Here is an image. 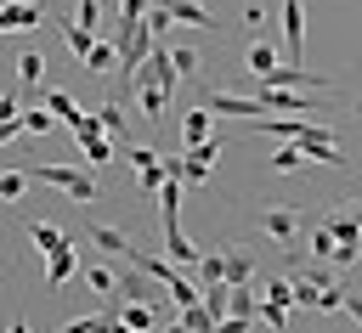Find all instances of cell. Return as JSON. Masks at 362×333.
<instances>
[{"mask_svg":"<svg viewBox=\"0 0 362 333\" xmlns=\"http://www.w3.org/2000/svg\"><path fill=\"white\" fill-rule=\"evenodd\" d=\"M79 277H85L96 293H119V271H107V265H85Z\"/></svg>","mask_w":362,"mask_h":333,"instance_id":"29","label":"cell"},{"mask_svg":"<svg viewBox=\"0 0 362 333\" xmlns=\"http://www.w3.org/2000/svg\"><path fill=\"white\" fill-rule=\"evenodd\" d=\"M175 322H181L187 333H215V327H221V316H215L209 305H187V310H175Z\"/></svg>","mask_w":362,"mask_h":333,"instance_id":"15","label":"cell"},{"mask_svg":"<svg viewBox=\"0 0 362 333\" xmlns=\"http://www.w3.org/2000/svg\"><path fill=\"white\" fill-rule=\"evenodd\" d=\"M28 243H34L40 254H57V248H62L68 237H62V231H57L51 220H28Z\"/></svg>","mask_w":362,"mask_h":333,"instance_id":"18","label":"cell"},{"mask_svg":"<svg viewBox=\"0 0 362 333\" xmlns=\"http://www.w3.org/2000/svg\"><path fill=\"white\" fill-rule=\"evenodd\" d=\"M170 23H175V17H170V6H164V0H153V11H147V28H153V34H164Z\"/></svg>","mask_w":362,"mask_h":333,"instance_id":"35","label":"cell"},{"mask_svg":"<svg viewBox=\"0 0 362 333\" xmlns=\"http://www.w3.org/2000/svg\"><path fill=\"white\" fill-rule=\"evenodd\" d=\"M221 282H226V288L255 282V254H249V248H226V254H221Z\"/></svg>","mask_w":362,"mask_h":333,"instance_id":"9","label":"cell"},{"mask_svg":"<svg viewBox=\"0 0 362 333\" xmlns=\"http://www.w3.org/2000/svg\"><path fill=\"white\" fill-rule=\"evenodd\" d=\"M74 271H79V260H74V248H68V243H62L57 254H45V282H51V288H62Z\"/></svg>","mask_w":362,"mask_h":333,"instance_id":"13","label":"cell"},{"mask_svg":"<svg viewBox=\"0 0 362 333\" xmlns=\"http://www.w3.org/2000/svg\"><path fill=\"white\" fill-rule=\"evenodd\" d=\"M300 226H305V214H300V209H288V203H272V209H266V237H272V243H283V248H288V243L300 237Z\"/></svg>","mask_w":362,"mask_h":333,"instance_id":"5","label":"cell"},{"mask_svg":"<svg viewBox=\"0 0 362 333\" xmlns=\"http://www.w3.org/2000/svg\"><path fill=\"white\" fill-rule=\"evenodd\" d=\"M322 220L334 226L339 243H356V248H362V214H356V209H339V214H322Z\"/></svg>","mask_w":362,"mask_h":333,"instance_id":"14","label":"cell"},{"mask_svg":"<svg viewBox=\"0 0 362 333\" xmlns=\"http://www.w3.org/2000/svg\"><path fill=\"white\" fill-rule=\"evenodd\" d=\"M62 40H68L74 62L85 68V62H90V51H96V28H85V23H62Z\"/></svg>","mask_w":362,"mask_h":333,"instance_id":"11","label":"cell"},{"mask_svg":"<svg viewBox=\"0 0 362 333\" xmlns=\"http://www.w3.org/2000/svg\"><path fill=\"white\" fill-rule=\"evenodd\" d=\"M164 6H170V17L187 23V28H215V11L198 6V0H164Z\"/></svg>","mask_w":362,"mask_h":333,"instance_id":"12","label":"cell"},{"mask_svg":"<svg viewBox=\"0 0 362 333\" xmlns=\"http://www.w3.org/2000/svg\"><path fill=\"white\" fill-rule=\"evenodd\" d=\"M28 181H34L28 169H0V203H17L28 192Z\"/></svg>","mask_w":362,"mask_h":333,"instance_id":"23","label":"cell"},{"mask_svg":"<svg viewBox=\"0 0 362 333\" xmlns=\"http://www.w3.org/2000/svg\"><path fill=\"white\" fill-rule=\"evenodd\" d=\"M28 175L45 181V186H57V192H68L74 203H90V198L102 192V186L90 181V169H74V164H45V158H40V164H28Z\"/></svg>","mask_w":362,"mask_h":333,"instance_id":"1","label":"cell"},{"mask_svg":"<svg viewBox=\"0 0 362 333\" xmlns=\"http://www.w3.org/2000/svg\"><path fill=\"white\" fill-rule=\"evenodd\" d=\"M255 310H260V293H255L249 282H243V288H232V316H255Z\"/></svg>","mask_w":362,"mask_h":333,"instance_id":"31","label":"cell"},{"mask_svg":"<svg viewBox=\"0 0 362 333\" xmlns=\"http://www.w3.org/2000/svg\"><path fill=\"white\" fill-rule=\"evenodd\" d=\"M209 113H226V119H266V107L255 96H226V90H209Z\"/></svg>","mask_w":362,"mask_h":333,"instance_id":"8","label":"cell"},{"mask_svg":"<svg viewBox=\"0 0 362 333\" xmlns=\"http://www.w3.org/2000/svg\"><path fill=\"white\" fill-rule=\"evenodd\" d=\"M153 11V0H119V23H141Z\"/></svg>","mask_w":362,"mask_h":333,"instance_id":"34","label":"cell"},{"mask_svg":"<svg viewBox=\"0 0 362 333\" xmlns=\"http://www.w3.org/2000/svg\"><path fill=\"white\" fill-rule=\"evenodd\" d=\"M124 164H130V175H141V169L158 164V152H153V147H124Z\"/></svg>","mask_w":362,"mask_h":333,"instance_id":"32","label":"cell"},{"mask_svg":"<svg viewBox=\"0 0 362 333\" xmlns=\"http://www.w3.org/2000/svg\"><path fill=\"white\" fill-rule=\"evenodd\" d=\"M6 333H28V322H11V327H6Z\"/></svg>","mask_w":362,"mask_h":333,"instance_id":"39","label":"cell"},{"mask_svg":"<svg viewBox=\"0 0 362 333\" xmlns=\"http://www.w3.org/2000/svg\"><path fill=\"white\" fill-rule=\"evenodd\" d=\"M0 34H6V28H0Z\"/></svg>","mask_w":362,"mask_h":333,"instance_id":"42","label":"cell"},{"mask_svg":"<svg viewBox=\"0 0 362 333\" xmlns=\"http://www.w3.org/2000/svg\"><path fill=\"white\" fill-rule=\"evenodd\" d=\"M277 62H283V56H277V51H272L266 40H255V45H249V68H255V79H266V73H272Z\"/></svg>","mask_w":362,"mask_h":333,"instance_id":"25","label":"cell"},{"mask_svg":"<svg viewBox=\"0 0 362 333\" xmlns=\"http://www.w3.org/2000/svg\"><path fill=\"white\" fill-rule=\"evenodd\" d=\"M23 107H17V96H0V119H17Z\"/></svg>","mask_w":362,"mask_h":333,"instance_id":"38","label":"cell"},{"mask_svg":"<svg viewBox=\"0 0 362 333\" xmlns=\"http://www.w3.org/2000/svg\"><path fill=\"white\" fill-rule=\"evenodd\" d=\"M351 209H356V214H362V198H356V203H351Z\"/></svg>","mask_w":362,"mask_h":333,"instance_id":"40","label":"cell"},{"mask_svg":"<svg viewBox=\"0 0 362 333\" xmlns=\"http://www.w3.org/2000/svg\"><path fill=\"white\" fill-rule=\"evenodd\" d=\"M119 293L124 299H147V271H119Z\"/></svg>","mask_w":362,"mask_h":333,"instance_id":"30","label":"cell"},{"mask_svg":"<svg viewBox=\"0 0 362 333\" xmlns=\"http://www.w3.org/2000/svg\"><path fill=\"white\" fill-rule=\"evenodd\" d=\"M136 107H141L147 119H164V107H170V90H164V85H136Z\"/></svg>","mask_w":362,"mask_h":333,"instance_id":"17","label":"cell"},{"mask_svg":"<svg viewBox=\"0 0 362 333\" xmlns=\"http://www.w3.org/2000/svg\"><path fill=\"white\" fill-rule=\"evenodd\" d=\"M40 79H45V56L40 51H23L17 56V85L23 90H40Z\"/></svg>","mask_w":362,"mask_h":333,"instance_id":"16","label":"cell"},{"mask_svg":"<svg viewBox=\"0 0 362 333\" xmlns=\"http://www.w3.org/2000/svg\"><path fill=\"white\" fill-rule=\"evenodd\" d=\"M334 248H339L334 226L328 220H311V260H334Z\"/></svg>","mask_w":362,"mask_h":333,"instance_id":"22","label":"cell"},{"mask_svg":"<svg viewBox=\"0 0 362 333\" xmlns=\"http://www.w3.org/2000/svg\"><path fill=\"white\" fill-rule=\"evenodd\" d=\"M96 119H102V130H107V135H124V130H130V124H124V102H119V96H113V102H102V107H96Z\"/></svg>","mask_w":362,"mask_h":333,"instance_id":"27","label":"cell"},{"mask_svg":"<svg viewBox=\"0 0 362 333\" xmlns=\"http://www.w3.org/2000/svg\"><path fill=\"white\" fill-rule=\"evenodd\" d=\"M300 164H311V158H305V152H300V147H294V141H283V147H277V152H272V169H277V175H294V169H300Z\"/></svg>","mask_w":362,"mask_h":333,"instance_id":"28","label":"cell"},{"mask_svg":"<svg viewBox=\"0 0 362 333\" xmlns=\"http://www.w3.org/2000/svg\"><path fill=\"white\" fill-rule=\"evenodd\" d=\"M300 51H305V6L283 0V56H300Z\"/></svg>","mask_w":362,"mask_h":333,"instance_id":"6","label":"cell"},{"mask_svg":"<svg viewBox=\"0 0 362 333\" xmlns=\"http://www.w3.org/2000/svg\"><path fill=\"white\" fill-rule=\"evenodd\" d=\"M68 135L79 141V152H85L96 169H102V164H113V135L102 130V119H96V113H79V124H74Z\"/></svg>","mask_w":362,"mask_h":333,"instance_id":"2","label":"cell"},{"mask_svg":"<svg viewBox=\"0 0 362 333\" xmlns=\"http://www.w3.org/2000/svg\"><path fill=\"white\" fill-rule=\"evenodd\" d=\"M294 147H300L311 164H334V169H345V152L334 147V130H328V124H305V130L294 135Z\"/></svg>","mask_w":362,"mask_h":333,"instance_id":"3","label":"cell"},{"mask_svg":"<svg viewBox=\"0 0 362 333\" xmlns=\"http://www.w3.org/2000/svg\"><path fill=\"white\" fill-rule=\"evenodd\" d=\"M255 102H260L266 113H294V119L317 107V96H311V90H277V85H255Z\"/></svg>","mask_w":362,"mask_h":333,"instance_id":"4","label":"cell"},{"mask_svg":"<svg viewBox=\"0 0 362 333\" xmlns=\"http://www.w3.org/2000/svg\"><path fill=\"white\" fill-rule=\"evenodd\" d=\"M90 243L107 248V254H119V260H130V248H136V243H130L124 231H113V226H90Z\"/></svg>","mask_w":362,"mask_h":333,"instance_id":"19","label":"cell"},{"mask_svg":"<svg viewBox=\"0 0 362 333\" xmlns=\"http://www.w3.org/2000/svg\"><path fill=\"white\" fill-rule=\"evenodd\" d=\"M356 119H362V102H356Z\"/></svg>","mask_w":362,"mask_h":333,"instance_id":"41","label":"cell"},{"mask_svg":"<svg viewBox=\"0 0 362 333\" xmlns=\"http://www.w3.org/2000/svg\"><path fill=\"white\" fill-rule=\"evenodd\" d=\"M170 62H175V79H181V85H187V79H198V68H204L192 45H175V51H170Z\"/></svg>","mask_w":362,"mask_h":333,"instance_id":"26","label":"cell"},{"mask_svg":"<svg viewBox=\"0 0 362 333\" xmlns=\"http://www.w3.org/2000/svg\"><path fill=\"white\" fill-rule=\"evenodd\" d=\"M113 316H119V322H124V327H136V333H153V327H158V322H164V310H158V305H153V299H124V305H119V310H113Z\"/></svg>","mask_w":362,"mask_h":333,"instance_id":"7","label":"cell"},{"mask_svg":"<svg viewBox=\"0 0 362 333\" xmlns=\"http://www.w3.org/2000/svg\"><path fill=\"white\" fill-rule=\"evenodd\" d=\"M164 181H170V169H164V158H158L153 169H141V175H136V192H158Z\"/></svg>","mask_w":362,"mask_h":333,"instance_id":"33","label":"cell"},{"mask_svg":"<svg viewBox=\"0 0 362 333\" xmlns=\"http://www.w3.org/2000/svg\"><path fill=\"white\" fill-rule=\"evenodd\" d=\"M249 327H255V316H232V310H226V316H221V327H215V333H249Z\"/></svg>","mask_w":362,"mask_h":333,"instance_id":"36","label":"cell"},{"mask_svg":"<svg viewBox=\"0 0 362 333\" xmlns=\"http://www.w3.org/2000/svg\"><path fill=\"white\" fill-rule=\"evenodd\" d=\"M96 17H102V6H96V0H79V17H74V23H85V28H96Z\"/></svg>","mask_w":362,"mask_h":333,"instance_id":"37","label":"cell"},{"mask_svg":"<svg viewBox=\"0 0 362 333\" xmlns=\"http://www.w3.org/2000/svg\"><path fill=\"white\" fill-rule=\"evenodd\" d=\"M45 107H51V113H57V119H62L68 130H74V124H79V113H85V107H79V102H74L68 90H45Z\"/></svg>","mask_w":362,"mask_h":333,"instance_id":"20","label":"cell"},{"mask_svg":"<svg viewBox=\"0 0 362 333\" xmlns=\"http://www.w3.org/2000/svg\"><path fill=\"white\" fill-rule=\"evenodd\" d=\"M192 141H209V113L204 107L181 113V147H192Z\"/></svg>","mask_w":362,"mask_h":333,"instance_id":"21","label":"cell"},{"mask_svg":"<svg viewBox=\"0 0 362 333\" xmlns=\"http://www.w3.org/2000/svg\"><path fill=\"white\" fill-rule=\"evenodd\" d=\"M57 333H113V310H96V316H79V322H62Z\"/></svg>","mask_w":362,"mask_h":333,"instance_id":"24","label":"cell"},{"mask_svg":"<svg viewBox=\"0 0 362 333\" xmlns=\"http://www.w3.org/2000/svg\"><path fill=\"white\" fill-rule=\"evenodd\" d=\"M34 23H51V11L40 0H17V6H0V28H34Z\"/></svg>","mask_w":362,"mask_h":333,"instance_id":"10","label":"cell"}]
</instances>
